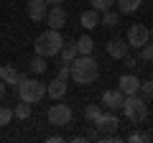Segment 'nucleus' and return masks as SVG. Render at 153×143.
<instances>
[{"mask_svg": "<svg viewBox=\"0 0 153 143\" xmlns=\"http://www.w3.org/2000/svg\"><path fill=\"white\" fill-rule=\"evenodd\" d=\"M69 66H71V79L76 84H92L100 77V64L92 59V54L89 56H76Z\"/></svg>", "mask_w": 153, "mask_h": 143, "instance_id": "f257e3e1", "label": "nucleus"}, {"mask_svg": "<svg viewBox=\"0 0 153 143\" xmlns=\"http://www.w3.org/2000/svg\"><path fill=\"white\" fill-rule=\"evenodd\" d=\"M61 46H64V39H61V31H56V28H49V31L38 33L36 36V44H33V49H36V54L41 56H56L61 51Z\"/></svg>", "mask_w": 153, "mask_h": 143, "instance_id": "f03ea898", "label": "nucleus"}, {"mask_svg": "<svg viewBox=\"0 0 153 143\" xmlns=\"http://www.w3.org/2000/svg\"><path fill=\"white\" fill-rule=\"evenodd\" d=\"M120 110L125 112V118L130 123L140 125V123L148 118V100L140 97V95H125V102H123Z\"/></svg>", "mask_w": 153, "mask_h": 143, "instance_id": "7ed1b4c3", "label": "nucleus"}, {"mask_svg": "<svg viewBox=\"0 0 153 143\" xmlns=\"http://www.w3.org/2000/svg\"><path fill=\"white\" fill-rule=\"evenodd\" d=\"M44 97H46V84L41 82V79L23 77L21 82H18V100H23V102H28V105H36Z\"/></svg>", "mask_w": 153, "mask_h": 143, "instance_id": "20e7f679", "label": "nucleus"}, {"mask_svg": "<svg viewBox=\"0 0 153 143\" xmlns=\"http://www.w3.org/2000/svg\"><path fill=\"white\" fill-rule=\"evenodd\" d=\"M71 118H74L71 107H69V105H64L61 100H54V105H51L49 112H46V120H49V125H69Z\"/></svg>", "mask_w": 153, "mask_h": 143, "instance_id": "39448f33", "label": "nucleus"}, {"mask_svg": "<svg viewBox=\"0 0 153 143\" xmlns=\"http://www.w3.org/2000/svg\"><path fill=\"white\" fill-rule=\"evenodd\" d=\"M125 41H128V46H130V49H138V51H140L143 46L151 41V28H146L143 23H133V26L128 28Z\"/></svg>", "mask_w": 153, "mask_h": 143, "instance_id": "423d86ee", "label": "nucleus"}, {"mask_svg": "<svg viewBox=\"0 0 153 143\" xmlns=\"http://www.w3.org/2000/svg\"><path fill=\"white\" fill-rule=\"evenodd\" d=\"M94 128H97L102 136H107V133H117V128H120V120H117V115L110 110V112H102V115L94 120Z\"/></svg>", "mask_w": 153, "mask_h": 143, "instance_id": "0eeeda50", "label": "nucleus"}, {"mask_svg": "<svg viewBox=\"0 0 153 143\" xmlns=\"http://www.w3.org/2000/svg\"><path fill=\"white\" fill-rule=\"evenodd\" d=\"M46 26H49V28H56V31H61V28L66 26V10H64V5H49V13H46Z\"/></svg>", "mask_w": 153, "mask_h": 143, "instance_id": "6e6552de", "label": "nucleus"}, {"mask_svg": "<svg viewBox=\"0 0 153 143\" xmlns=\"http://www.w3.org/2000/svg\"><path fill=\"white\" fill-rule=\"evenodd\" d=\"M26 13H28V18H31L33 23H41V21H46V13H49V3H46V0H28Z\"/></svg>", "mask_w": 153, "mask_h": 143, "instance_id": "1a4fd4ad", "label": "nucleus"}, {"mask_svg": "<svg viewBox=\"0 0 153 143\" xmlns=\"http://www.w3.org/2000/svg\"><path fill=\"white\" fill-rule=\"evenodd\" d=\"M105 49H107V54L112 56V59H125L128 56V51H130V46H128V41L125 39H110L107 44H105Z\"/></svg>", "mask_w": 153, "mask_h": 143, "instance_id": "9d476101", "label": "nucleus"}, {"mask_svg": "<svg viewBox=\"0 0 153 143\" xmlns=\"http://www.w3.org/2000/svg\"><path fill=\"white\" fill-rule=\"evenodd\" d=\"M117 89H120L123 95H138L140 92V79L128 72V74H123V77L117 79Z\"/></svg>", "mask_w": 153, "mask_h": 143, "instance_id": "9b49d317", "label": "nucleus"}, {"mask_svg": "<svg viewBox=\"0 0 153 143\" xmlns=\"http://www.w3.org/2000/svg\"><path fill=\"white\" fill-rule=\"evenodd\" d=\"M123 102H125V95L120 92V89H107V92H102V107H107V110H120Z\"/></svg>", "mask_w": 153, "mask_h": 143, "instance_id": "f8f14e48", "label": "nucleus"}, {"mask_svg": "<svg viewBox=\"0 0 153 143\" xmlns=\"http://www.w3.org/2000/svg\"><path fill=\"white\" fill-rule=\"evenodd\" d=\"M46 95H49L51 100H64L66 97V79L54 77L51 82H46Z\"/></svg>", "mask_w": 153, "mask_h": 143, "instance_id": "ddd939ff", "label": "nucleus"}, {"mask_svg": "<svg viewBox=\"0 0 153 143\" xmlns=\"http://www.w3.org/2000/svg\"><path fill=\"white\" fill-rule=\"evenodd\" d=\"M0 79H3L5 84H13V87H18V82L23 79V74L16 69V66H10V64H3V66H0Z\"/></svg>", "mask_w": 153, "mask_h": 143, "instance_id": "4468645a", "label": "nucleus"}, {"mask_svg": "<svg viewBox=\"0 0 153 143\" xmlns=\"http://www.w3.org/2000/svg\"><path fill=\"white\" fill-rule=\"evenodd\" d=\"M120 16H123L120 10H115V8H110V10L100 13V23H102L105 28H117V26H120Z\"/></svg>", "mask_w": 153, "mask_h": 143, "instance_id": "2eb2a0df", "label": "nucleus"}, {"mask_svg": "<svg viewBox=\"0 0 153 143\" xmlns=\"http://www.w3.org/2000/svg\"><path fill=\"white\" fill-rule=\"evenodd\" d=\"M74 44H76V54H79V56H89L94 51V41H92V36H87V33L79 36Z\"/></svg>", "mask_w": 153, "mask_h": 143, "instance_id": "dca6fc26", "label": "nucleus"}, {"mask_svg": "<svg viewBox=\"0 0 153 143\" xmlns=\"http://www.w3.org/2000/svg\"><path fill=\"white\" fill-rule=\"evenodd\" d=\"M79 23H82V28H87V31H89V28H94L100 23V13L94 10V8H89V10H84L82 16H79Z\"/></svg>", "mask_w": 153, "mask_h": 143, "instance_id": "f3484780", "label": "nucleus"}, {"mask_svg": "<svg viewBox=\"0 0 153 143\" xmlns=\"http://www.w3.org/2000/svg\"><path fill=\"white\" fill-rule=\"evenodd\" d=\"M28 69L33 72V74H44L46 69H49V64H46V56H41V54H36L31 61H28Z\"/></svg>", "mask_w": 153, "mask_h": 143, "instance_id": "a211bd4d", "label": "nucleus"}, {"mask_svg": "<svg viewBox=\"0 0 153 143\" xmlns=\"http://www.w3.org/2000/svg\"><path fill=\"white\" fill-rule=\"evenodd\" d=\"M143 0H117V10L123 13V16H130V13H135L138 8H140Z\"/></svg>", "mask_w": 153, "mask_h": 143, "instance_id": "6ab92c4d", "label": "nucleus"}, {"mask_svg": "<svg viewBox=\"0 0 153 143\" xmlns=\"http://www.w3.org/2000/svg\"><path fill=\"white\" fill-rule=\"evenodd\" d=\"M59 56H61V61H66V64H71V61L76 59V44H66L64 41V46H61V51H59Z\"/></svg>", "mask_w": 153, "mask_h": 143, "instance_id": "aec40b11", "label": "nucleus"}, {"mask_svg": "<svg viewBox=\"0 0 153 143\" xmlns=\"http://www.w3.org/2000/svg\"><path fill=\"white\" fill-rule=\"evenodd\" d=\"M13 118H18V120H28V118H31V105L23 102V100H18V105L13 107Z\"/></svg>", "mask_w": 153, "mask_h": 143, "instance_id": "412c9836", "label": "nucleus"}, {"mask_svg": "<svg viewBox=\"0 0 153 143\" xmlns=\"http://www.w3.org/2000/svg\"><path fill=\"white\" fill-rule=\"evenodd\" d=\"M89 3H92V8L97 13H105V10H110V8H115L117 0H89Z\"/></svg>", "mask_w": 153, "mask_h": 143, "instance_id": "4be33fe9", "label": "nucleus"}, {"mask_svg": "<svg viewBox=\"0 0 153 143\" xmlns=\"http://www.w3.org/2000/svg\"><path fill=\"white\" fill-rule=\"evenodd\" d=\"M100 115H102V107H100V105H87V107H84V118H87L89 123H94Z\"/></svg>", "mask_w": 153, "mask_h": 143, "instance_id": "5701e85b", "label": "nucleus"}, {"mask_svg": "<svg viewBox=\"0 0 153 143\" xmlns=\"http://www.w3.org/2000/svg\"><path fill=\"white\" fill-rule=\"evenodd\" d=\"M138 95H140V97H146L148 102L153 100V77L146 79V82H140V92H138Z\"/></svg>", "mask_w": 153, "mask_h": 143, "instance_id": "b1692460", "label": "nucleus"}, {"mask_svg": "<svg viewBox=\"0 0 153 143\" xmlns=\"http://www.w3.org/2000/svg\"><path fill=\"white\" fill-rule=\"evenodd\" d=\"M13 120V107H5V105H0V128L8 125Z\"/></svg>", "mask_w": 153, "mask_h": 143, "instance_id": "393cba45", "label": "nucleus"}, {"mask_svg": "<svg viewBox=\"0 0 153 143\" xmlns=\"http://www.w3.org/2000/svg\"><path fill=\"white\" fill-rule=\"evenodd\" d=\"M56 77H59V79H71V66L66 64V61H61V64H59V72H56Z\"/></svg>", "mask_w": 153, "mask_h": 143, "instance_id": "a878e982", "label": "nucleus"}, {"mask_svg": "<svg viewBox=\"0 0 153 143\" xmlns=\"http://www.w3.org/2000/svg\"><path fill=\"white\" fill-rule=\"evenodd\" d=\"M140 59L143 61H153V41H148V44L140 49Z\"/></svg>", "mask_w": 153, "mask_h": 143, "instance_id": "bb28decb", "label": "nucleus"}, {"mask_svg": "<svg viewBox=\"0 0 153 143\" xmlns=\"http://www.w3.org/2000/svg\"><path fill=\"white\" fill-rule=\"evenodd\" d=\"M128 141H130V143H143V141H151V136H146V133L135 130V133H130V136H128Z\"/></svg>", "mask_w": 153, "mask_h": 143, "instance_id": "cd10ccee", "label": "nucleus"}, {"mask_svg": "<svg viewBox=\"0 0 153 143\" xmlns=\"http://www.w3.org/2000/svg\"><path fill=\"white\" fill-rule=\"evenodd\" d=\"M123 61H125V66H128V69H135V66H138V59H135V56H130V54H128Z\"/></svg>", "mask_w": 153, "mask_h": 143, "instance_id": "c85d7f7f", "label": "nucleus"}, {"mask_svg": "<svg viewBox=\"0 0 153 143\" xmlns=\"http://www.w3.org/2000/svg\"><path fill=\"white\" fill-rule=\"evenodd\" d=\"M46 141H49V143H61V141H64V138H61L59 133H54V136H49V138H46Z\"/></svg>", "mask_w": 153, "mask_h": 143, "instance_id": "c756f323", "label": "nucleus"}, {"mask_svg": "<svg viewBox=\"0 0 153 143\" xmlns=\"http://www.w3.org/2000/svg\"><path fill=\"white\" fill-rule=\"evenodd\" d=\"M5 89H8V84H5V82H3V79H0V100L5 97Z\"/></svg>", "mask_w": 153, "mask_h": 143, "instance_id": "7c9ffc66", "label": "nucleus"}, {"mask_svg": "<svg viewBox=\"0 0 153 143\" xmlns=\"http://www.w3.org/2000/svg\"><path fill=\"white\" fill-rule=\"evenodd\" d=\"M71 141H74V143H84V141H87V136H74Z\"/></svg>", "mask_w": 153, "mask_h": 143, "instance_id": "2f4dec72", "label": "nucleus"}, {"mask_svg": "<svg viewBox=\"0 0 153 143\" xmlns=\"http://www.w3.org/2000/svg\"><path fill=\"white\" fill-rule=\"evenodd\" d=\"M46 3H49V5H61L64 0H46Z\"/></svg>", "mask_w": 153, "mask_h": 143, "instance_id": "473e14b6", "label": "nucleus"}, {"mask_svg": "<svg viewBox=\"0 0 153 143\" xmlns=\"http://www.w3.org/2000/svg\"><path fill=\"white\" fill-rule=\"evenodd\" d=\"M151 41H153V28H151Z\"/></svg>", "mask_w": 153, "mask_h": 143, "instance_id": "72a5a7b5", "label": "nucleus"}]
</instances>
